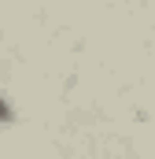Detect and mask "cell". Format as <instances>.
Returning a JSON list of instances; mask_svg holds the SVG:
<instances>
[{
    "label": "cell",
    "mask_w": 155,
    "mask_h": 159,
    "mask_svg": "<svg viewBox=\"0 0 155 159\" xmlns=\"http://www.w3.org/2000/svg\"><path fill=\"white\" fill-rule=\"evenodd\" d=\"M11 119H15V111H11V104L0 96V122H11Z\"/></svg>",
    "instance_id": "1"
}]
</instances>
